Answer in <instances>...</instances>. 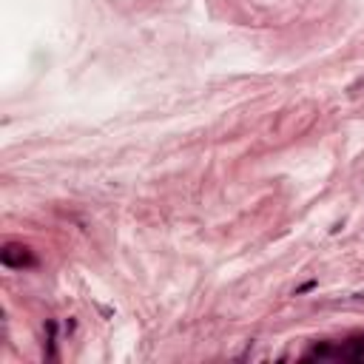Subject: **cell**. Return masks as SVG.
Returning <instances> with one entry per match:
<instances>
[{
    "mask_svg": "<svg viewBox=\"0 0 364 364\" xmlns=\"http://www.w3.org/2000/svg\"><path fill=\"white\" fill-rule=\"evenodd\" d=\"M318 355H341V358H364V338H355V341H347L341 350H327V353H318Z\"/></svg>",
    "mask_w": 364,
    "mask_h": 364,
    "instance_id": "cell-1",
    "label": "cell"
}]
</instances>
